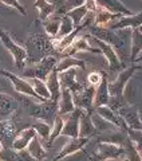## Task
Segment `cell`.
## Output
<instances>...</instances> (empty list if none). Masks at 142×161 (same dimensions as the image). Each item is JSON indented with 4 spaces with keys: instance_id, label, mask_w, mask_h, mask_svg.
<instances>
[{
    "instance_id": "obj_1",
    "label": "cell",
    "mask_w": 142,
    "mask_h": 161,
    "mask_svg": "<svg viewBox=\"0 0 142 161\" xmlns=\"http://www.w3.org/2000/svg\"><path fill=\"white\" fill-rule=\"evenodd\" d=\"M0 42L3 43V46L7 48V51L11 54V57L14 58V63L16 69L24 70L26 69V63L28 60V54L27 50L23 46H20L19 43H16L15 40L9 36V34L7 31H4L3 28H0Z\"/></svg>"
},
{
    "instance_id": "obj_2",
    "label": "cell",
    "mask_w": 142,
    "mask_h": 161,
    "mask_svg": "<svg viewBox=\"0 0 142 161\" xmlns=\"http://www.w3.org/2000/svg\"><path fill=\"white\" fill-rule=\"evenodd\" d=\"M57 63H58V59L55 58L54 55H47V57L38 60L36 63H34L31 67L24 69L23 75L26 78H38V79H42L46 82L48 75L57 67Z\"/></svg>"
},
{
    "instance_id": "obj_3",
    "label": "cell",
    "mask_w": 142,
    "mask_h": 161,
    "mask_svg": "<svg viewBox=\"0 0 142 161\" xmlns=\"http://www.w3.org/2000/svg\"><path fill=\"white\" fill-rule=\"evenodd\" d=\"M87 36V39L90 40V42H95L98 44V47L101 50V53H102L105 55V58L107 59V63H109V69H110V71L111 73H115V74H118L121 73L123 70V66H122V62H121V58H119V55L118 53L115 51V48L113 46H110V44L107 43H105L102 42V40H99L97 38H94V36H91V35H86Z\"/></svg>"
},
{
    "instance_id": "obj_4",
    "label": "cell",
    "mask_w": 142,
    "mask_h": 161,
    "mask_svg": "<svg viewBox=\"0 0 142 161\" xmlns=\"http://www.w3.org/2000/svg\"><path fill=\"white\" fill-rule=\"evenodd\" d=\"M135 64L131 67L123 69L121 73L117 74V78L113 80V82H109V93H110V99H122V95L125 92V87L128 85L129 79L131 78V75L135 71Z\"/></svg>"
},
{
    "instance_id": "obj_5",
    "label": "cell",
    "mask_w": 142,
    "mask_h": 161,
    "mask_svg": "<svg viewBox=\"0 0 142 161\" xmlns=\"http://www.w3.org/2000/svg\"><path fill=\"white\" fill-rule=\"evenodd\" d=\"M0 75H4L6 78H8L9 82L12 83L15 92H18L19 94L27 95V97L32 98L35 101H38V102H46V101H43L42 98H39L38 95H36V93L34 92V89L31 86V83L28 82V79H24L22 77H18V75H15L14 73H9V71H7V70H0Z\"/></svg>"
},
{
    "instance_id": "obj_6",
    "label": "cell",
    "mask_w": 142,
    "mask_h": 161,
    "mask_svg": "<svg viewBox=\"0 0 142 161\" xmlns=\"http://www.w3.org/2000/svg\"><path fill=\"white\" fill-rule=\"evenodd\" d=\"M28 50H27V54H28V59H31L34 57V54H39L40 55V59L47 57L48 53L54 50V46L51 43V39H47L42 36V35H32V36L28 38Z\"/></svg>"
},
{
    "instance_id": "obj_7",
    "label": "cell",
    "mask_w": 142,
    "mask_h": 161,
    "mask_svg": "<svg viewBox=\"0 0 142 161\" xmlns=\"http://www.w3.org/2000/svg\"><path fill=\"white\" fill-rule=\"evenodd\" d=\"M94 93H95V87H93V86H83L78 93L73 94L75 108L91 114L94 112V105H93V102H94Z\"/></svg>"
},
{
    "instance_id": "obj_8",
    "label": "cell",
    "mask_w": 142,
    "mask_h": 161,
    "mask_svg": "<svg viewBox=\"0 0 142 161\" xmlns=\"http://www.w3.org/2000/svg\"><path fill=\"white\" fill-rule=\"evenodd\" d=\"M126 154V150L122 145L115 142H101L98 145V156L103 161L119 160Z\"/></svg>"
},
{
    "instance_id": "obj_9",
    "label": "cell",
    "mask_w": 142,
    "mask_h": 161,
    "mask_svg": "<svg viewBox=\"0 0 142 161\" xmlns=\"http://www.w3.org/2000/svg\"><path fill=\"white\" fill-rule=\"evenodd\" d=\"M83 110L80 109H75L73 113H70L68 115H66L64 118V124H63V129H62V134L64 137L68 138H77L79 137V118L82 115Z\"/></svg>"
},
{
    "instance_id": "obj_10",
    "label": "cell",
    "mask_w": 142,
    "mask_h": 161,
    "mask_svg": "<svg viewBox=\"0 0 142 161\" xmlns=\"http://www.w3.org/2000/svg\"><path fill=\"white\" fill-rule=\"evenodd\" d=\"M94 53V54H102L101 53L99 48H94L93 46H91V43L87 40V38H86V35H82V36H78L75 38V40L73 42V44L66 48L64 51L62 53L64 57H73L74 53Z\"/></svg>"
},
{
    "instance_id": "obj_11",
    "label": "cell",
    "mask_w": 142,
    "mask_h": 161,
    "mask_svg": "<svg viewBox=\"0 0 142 161\" xmlns=\"http://www.w3.org/2000/svg\"><path fill=\"white\" fill-rule=\"evenodd\" d=\"M32 117L36 119H55L58 115V102H52V101H46V102H39L38 108L35 112L31 113Z\"/></svg>"
},
{
    "instance_id": "obj_12",
    "label": "cell",
    "mask_w": 142,
    "mask_h": 161,
    "mask_svg": "<svg viewBox=\"0 0 142 161\" xmlns=\"http://www.w3.org/2000/svg\"><path fill=\"white\" fill-rule=\"evenodd\" d=\"M94 113L98 114L101 118H103L105 121H107V122H110L111 125H114L115 128L118 129H126L128 126H126L125 121L122 119V117L115 112L114 109H111L110 106H99V108H94Z\"/></svg>"
},
{
    "instance_id": "obj_13",
    "label": "cell",
    "mask_w": 142,
    "mask_h": 161,
    "mask_svg": "<svg viewBox=\"0 0 142 161\" xmlns=\"http://www.w3.org/2000/svg\"><path fill=\"white\" fill-rule=\"evenodd\" d=\"M90 138H86V137H77V138H70V141L62 148V150L58 153V156L54 158V161H60L62 158L67 157V156H71L74 153L82 150L86 145L89 144Z\"/></svg>"
},
{
    "instance_id": "obj_14",
    "label": "cell",
    "mask_w": 142,
    "mask_h": 161,
    "mask_svg": "<svg viewBox=\"0 0 142 161\" xmlns=\"http://www.w3.org/2000/svg\"><path fill=\"white\" fill-rule=\"evenodd\" d=\"M122 18V15H117V14H111L106 9L97 7V9L93 12V23L97 27H102V28H109L111 24L115 23L118 19Z\"/></svg>"
},
{
    "instance_id": "obj_15",
    "label": "cell",
    "mask_w": 142,
    "mask_h": 161,
    "mask_svg": "<svg viewBox=\"0 0 142 161\" xmlns=\"http://www.w3.org/2000/svg\"><path fill=\"white\" fill-rule=\"evenodd\" d=\"M35 137H36V132H35V129L32 126L20 130V132L16 133L15 138L12 140L11 148L14 150H16V152H20V150L27 149L28 144L31 142L32 138H35Z\"/></svg>"
},
{
    "instance_id": "obj_16",
    "label": "cell",
    "mask_w": 142,
    "mask_h": 161,
    "mask_svg": "<svg viewBox=\"0 0 142 161\" xmlns=\"http://www.w3.org/2000/svg\"><path fill=\"white\" fill-rule=\"evenodd\" d=\"M19 103L9 94H0V121L11 119V117L18 110Z\"/></svg>"
},
{
    "instance_id": "obj_17",
    "label": "cell",
    "mask_w": 142,
    "mask_h": 161,
    "mask_svg": "<svg viewBox=\"0 0 142 161\" xmlns=\"http://www.w3.org/2000/svg\"><path fill=\"white\" fill-rule=\"evenodd\" d=\"M60 86L64 89H68L71 93H78L83 86L77 80V69H68L63 73H58Z\"/></svg>"
},
{
    "instance_id": "obj_18",
    "label": "cell",
    "mask_w": 142,
    "mask_h": 161,
    "mask_svg": "<svg viewBox=\"0 0 142 161\" xmlns=\"http://www.w3.org/2000/svg\"><path fill=\"white\" fill-rule=\"evenodd\" d=\"M142 26V12L141 14H133L130 16H122L118 19L115 23H113L109 27L111 31H119V30H125V28H139Z\"/></svg>"
},
{
    "instance_id": "obj_19",
    "label": "cell",
    "mask_w": 142,
    "mask_h": 161,
    "mask_svg": "<svg viewBox=\"0 0 142 161\" xmlns=\"http://www.w3.org/2000/svg\"><path fill=\"white\" fill-rule=\"evenodd\" d=\"M77 109L74 105V98H73V93L68 89L62 87L60 90V97L58 99V115L60 117H66L70 113H73Z\"/></svg>"
},
{
    "instance_id": "obj_20",
    "label": "cell",
    "mask_w": 142,
    "mask_h": 161,
    "mask_svg": "<svg viewBox=\"0 0 142 161\" xmlns=\"http://www.w3.org/2000/svg\"><path fill=\"white\" fill-rule=\"evenodd\" d=\"M110 103V93H109V79L106 77V74H103V79L101 82L94 93V108L99 106H109Z\"/></svg>"
},
{
    "instance_id": "obj_21",
    "label": "cell",
    "mask_w": 142,
    "mask_h": 161,
    "mask_svg": "<svg viewBox=\"0 0 142 161\" xmlns=\"http://www.w3.org/2000/svg\"><path fill=\"white\" fill-rule=\"evenodd\" d=\"M95 3H97V7L103 8L111 14L122 15V16H130V15H133V11H130L121 0H95Z\"/></svg>"
},
{
    "instance_id": "obj_22",
    "label": "cell",
    "mask_w": 142,
    "mask_h": 161,
    "mask_svg": "<svg viewBox=\"0 0 142 161\" xmlns=\"http://www.w3.org/2000/svg\"><path fill=\"white\" fill-rule=\"evenodd\" d=\"M46 86H47L48 93H50V101H52V102H58V99L60 97V90H62V86H60L59 75H58L57 70H52V73L48 75L47 79H46Z\"/></svg>"
},
{
    "instance_id": "obj_23",
    "label": "cell",
    "mask_w": 142,
    "mask_h": 161,
    "mask_svg": "<svg viewBox=\"0 0 142 161\" xmlns=\"http://www.w3.org/2000/svg\"><path fill=\"white\" fill-rule=\"evenodd\" d=\"M68 69H86V62L79 58H75V57H63L60 60H58L57 63V70L58 73H63Z\"/></svg>"
},
{
    "instance_id": "obj_24",
    "label": "cell",
    "mask_w": 142,
    "mask_h": 161,
    "mask_svg": "<svg viewBox=\"0 0 142 161\" xmlns=\"http://www.w3.org/2000/svg\"><path fill=\"white\" fill-rule=\"evenodd\" d=\"M95 133L97 132H95L94 124L91 121V114L83 112L79 118V137L91 138Z\"/></svg>"
},
{
    "instance_id": "obj_25",
    "label": "cell",
    "mask_w": 142,
    "mask_h": 161,
    "mask_svg": "<svg viewBox=\"0 0 142 161\" xmlns=\"http://www.w3.org/2000/svg\"><path fill=\"white\" fill-rule=\"evenodd\" d=\"M122 119L125 121L126 126L134 130H142V122H141V115L135 110H122L118 113Z\"/></svg>"
},
{
    "instance_id": "obj_26",
    "label": "cell",
    "mask_w": 142,
    "mask_h": 161,
    "mask_svg": "<svg viewBox=\"0 0 142 161\" xmlns=\"http://www.w3.org/2000/svg\"><path fill=\"white\" fill-rule=\"evenodd\" d=\"M27 152L30 153V156H31L34 160H36V161H42L46 157V148L43 147V142L40 141V138L38 136L35 138H32V141L28 144Z\"/></svg>"
},
{
    "instance_id": "obj_27",
    "label": "cell",
    "mask_w": 142,
    "mask_h": 161,
    "mask_svg": "<svg viewBox=\"0 0 142 161\" xmlns=\"http://www.w3.org/2000/svg\"><path fill=\"white\" fill-rule=\"evenodd\" d=\"M60 15L54 14L52 16H50L47 20L43 22V27H44V31L46 34L48 35L51 39H54L55 36L58 35L59 32V27H60Z\"/></svg>"
},
{
    "instance_id": "obj_28",
    "label": "cell",
    "mask_w": 142,
    "mask_h": 161,
    "mask_svg": "<svg viewBox=\"0 0 142 161\" xmlns=\"http://www.w3.org/2000/svg\"><path fill=\"white\" fill-rule=\"evenodd\" d=\"M32 128L35 129L36 132V136L40 138L42 142H48V138H50V134H51V125H50L47 121H43V119H36L35 122L32 124Z\"/></svg>"
},
{
    "instance_id": "obj_29",
    "label": "cell",
    "mask_w": 142,
    "mask_h": 161,
    "mask_svg": "<svg viewBox=\"0 0 142 161\" xmlns=\"http://www.w3.org/2000/svg\"><path fill=\"white\" fill-rule=\"evenodd\" d=\"M35 8L39 11V18L42 22L47 20L50 16L55 14V6L50 3L48 0H36L35 2Z\"/></svg>"
},
{
    "instance_id": "obj_30",
    "label": "cell",
    "mask_w": 142,
    "mask_h": 161,
    "mask_svg": "<svg viewBox=\"0 0 142 161\" xmlns=\"http://www.w3.org/2000/svg\"><path fill=\"white\" fill-rule=\"evenodd\" d=\"M141 53H142V32L138 28H134L131 31V50H130L131 60H135Z\"/></svg>"
},
{
    "instance_id": "obj_31",
    "label": "cell",
    "mask_w": 142,
    "mask_h": 161,
    "mask_svg": "<svg viewBox=\"0 0 142 161\" xmlns=\"http://www.w3.org/2000/svg\"><path fill=\"white\" fill-rule=\"evenodd\" d=\"M66 15H67V16L73 20V23H74L75 27H79L80 24L83 23V20L86 19V16L89 15V9L83 4V6H79L77 8L70 9V11L66 12Z\"/></svg>"
},
{
    "instance_id": "obj_32",
    "label": "cell",
    "mask_w": 142,
    "mask_h": 161,
    "mask_svg": "<svg viewBox=\"0 0 142 161\" xmlns=\"http://www.w3.org/2000/svg\"><path fill=\"white\" fill-rule=\"evenodd\" d=\"M16 133V126L11 119L0 121V141L2 142L4 140H14Z\"/></svg>"
},
{
    "instance_id": "obj_33",
    "label": "cell",
    "mask_w": 142,
    "mask_h": 161,
    "mask_svg": "<svg viewBox=\"0 0 142 161\" xmlns=\"http://www.w3.org/2000/svg\"><path fill=\"white\" fill-rule=\"evenodd\" d=\"M28 82L31 83L34 92L36 93L39 98H42L43 101H50V93H48V89L46 86L44 80L38 79V78H28Z\"/></svg>"
},
{
    "instance_id": "obj_34",
    "label": "cell",
    "mask_w": 142,
    "mask_h": 161,
    "mask_svg": "<svg viewBox=\"0 0 142 161\" xmlns=\"http://www.w3.org/2000/svg\"><path fill=\"white\" fill-rule=\"evenodd\" d=\"M77 28L74 26V23H73V20H71L67 15H62V18H60V27H59V32L58 35L55 36L54 39H60V38H63V36H67L68 34H71L74 31V30Z\"/></svg>"
},
{
    "instance_id": "obj_35",
    "label": "cell",
    "mask_w": 142,
    "mask_h": 161,
    "mask_svg": "<svg viewBox=\"0 0 142 161\" xmlns=\"http://www.w3.org/2000/svg\"><path fill=\"white\" fill-rule=\"evenodd\" d=\"M63 124H64V118L60 117V115H57L55 119H54L52 126H51V134H50L47 147H51L54 141L57 140L58 137H60V134H62V129H63Z\"/></svg>"
},
{
    "instance_id": "obj_36",
    "label": "cell",
    "mask_w": 142,
    "mask_h": 161,
    "mask_svg": "<svg viewBox=\"0 0 142 161\" xmlns=\"http://www.w3.org/2000/svg\"><path fill=\"white\" fill-rule=\"evenodd\" d=\"M125 132H126L128 138L131 141V144L135 147V149L139 152V154H142V130H134V129L126 128Z\"/></svg>"
},
{
    "instance_id": "obj_37",
    "label": "cell",
    "mask_w": 142,
    "mask_h": 161,
    "mask_svg": "<svg viewBox=\"0 0 142 161\" xmlns=\"http://www.w3.org/2000/svg\"><path fill=\"white\" fill-rule=\"evenodd\" d=\"M103 79V74L102 73H98V71H93L87 75V82H89V86H93V87H97L98 85L102 82Z\"/></svg>"
},
{
    "instance_id": "obj_38",
    "label": "cell",
    "mask_w": 142,
    "mask_h": 161,
    "mask_svg": "<svg viewBox=\"0 0 142 161\" xmlns=\"http://www.w3.org/2000/svg\"><path fill=\"white\" fill-rule=\"evenodd\" d=\"M2 3H4L6 6H8V7H12V8H15L18 12H20L22 15H27V12H26V8H24L22 4H20V2L19 0H0Z\"/></svg>"
},
{
    "instance_id": "obj_39",
    "label": "cell",
    "mask_w": 142,
    "mask_h": 161,
    "mask_svg": "<svg viewBox=\"0 0 142 161\" xmlns=\"http://www.w3.org/2000/svg\"><path fill=\"white\" fill-rule=\"evenodd\" d=\"M83 4H85V0H64V9H66V12H67L73 8L83 6Z\"/></svg>"
},
{
    "instance_id": "obj_40",
    "label": "cell",
    "mask_w": 142,
    "mask_h": 161,
    "mask_svg": "<svg viewBox=\"0 0 142 161\" xmlns=\"http://www.w3.org/2000/svg\"><path fill=\"white\" fill-rule=\"evenodd\" d=\"M4 149V144L2 142V141H0V152H2V150Z\"/></svg>"
},
{
    "instance_id": "obj_41",
    "label": "cell",
    "mask_w": 142,
    "mask_h": 161,
    "mask_svg": "<svg viewBox=\"0 0 142 161\" xmlns=\"http://www.w3.org/2000/svg\"><path fill=\"white\" fill-rule=\"evenodd\" d=\"M135 69H142V64H139V66H135Z\"/></svg>"
},
{
    "instance_id": "obj_42",
    "label": "cell",
    "mask_w": 142,
    "mask_h": 161,
    "mask_svg": "<svg viewBox=\"0 0 142 161\" xmlns=\"http://www.w3.org/2000/svg\"><path fill=\"white\" fill-rule=\"evenodd\" d=\"M138 30H139V31H141V32H142V26H141V27H139V28H138Z\"/></svg>"
},
{
    "instance_id": "obj_43",
    "label": "cell",
    "mask_w": 142,
    "mask_h": 161,
    "mask_svg": "<svg viewBox=\"0 0 142 161\" xmlns=\"http://www.w3.org/2000/svg\"><path fill=\"white\" fill-rule=\"evenodd\" d=\"M141 122H142V115H141Z\"/></svg>"
},
{
    "instance_id": "obj_44",
    "label": "cell",
    "mask_w": 142,
    "mask_h": 161,
    "mask_svg": "<svg viewBox=\"0 0 142 161\" xmlns=\"http://www.w3.org/2000/svg\"><path fill=\"white\" fill-rule=\"evenodd\" d=\"M141 158H142V154H141Z\"/></svg>"
},
{
    "instance_id": "obj_45",
    "label": "cell",
    "mask_w": 142,
    "mask_h": 161,
    "mask_svg": "<svg viewBox=\"0 0 142 161\" xmlns=\"http://www.w3.org/2000/svg\"><path fill=\"white\" fill-rule=\"evenodd\" d=\"M35 161H36V160H35Z\"/></svg>"
},
{
    "instance_id": "obj_46",
    "label": "cell",
    "mask_w": 142,
    "mask_h": 161,
    "mask_svg": "<svg viewBox=\"0 0 142 161\" xmlns=\"http://www.w3.org/2000/svg\"><path fill=\"white\" fill-rule=\"evenodd\" d=\"M0 161H2V160H0Z\"/></svg>"
}]
</instances>
